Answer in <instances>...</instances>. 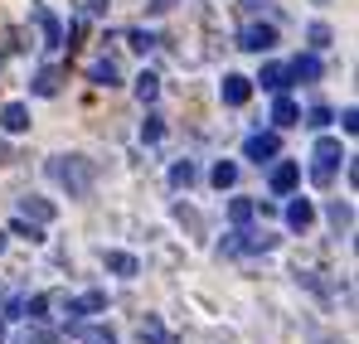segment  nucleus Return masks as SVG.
<instances>
[{"instance_id": "f257e3e1", "label": "nucleus", "mask_w": 359, "mask_h": 344, "mask_svg": "<svg viewBox=\"0 0 359 344\" xmlns=\"http://www.w3.org/2000/svg\"><path fill=\"white\" fill-rule=\"evenodd\" d=\"M49 179H54L59 189H68L73 199H83V194L93 189V179H97V165H93L88 156H54V160H49Z\"/></svg>"}, {"instance_id": "f03ea898", "label": "nucleus", "mask_w": 359, "mask_h": 344, "mask_svg": "<svg viewBox=\"0 0 359 344\" xmlns=\"http://www.w3.org/2000/svg\"><path fill=\"white\" fill-rule=\"evenodd\" d=\"M311 160H316V165H311V179H316V184H330V179H335V165L345 160V151H340L335 136H320L316 151H311Z\"/></svg>"}, {"instance_id": "7ed1b4c3", "label": "nucleus", "mask_w": 359, "mask_h": 344, "mask_svg": "<svg viewBox=\"0 0 359 344\" xmlns=\"http://www.w3.org/2000/svg\"><path fill=\"white\" fill-rule=\"evenodd\" d=\"M272 242H277V238H272L267 228L257 233V228H248V223H243V228H233L229 238H224V252H267Z\"/></svg>"}, {"instance_id": "20e7f679", "label": "nucleus", "mask_w": 359, "mask_h": 344, "mask_svg": "<svg viewBox=\"0 0 359 344\" xmlns=\"http://www.w3.org/2000/svg\"><path fill=\"white\" fill-rule=\"evenodd\" d=\"M277 151H282V141H277V131H252V136L243 141V156H248V160H257V165H267V160H277Z\"/></svg>"}, {"instance_id": "39448f33", "label": "nucleus", "mask_w": 359, "mask_h": 344, "mask_svg": "<svg viewBox=\"0 0 359 344\" xmlns=\"http://www.w3.org/2000/svg\"><path fill=\"white\" fill-rule=\"evenodd\" d=\"M238 49H248V54H267V49H277V29L272 25H248L238 34Z\"/></svg>"}, {"instance_id": "423d86ee", "label": "nucleus", "mask_w": 359, "mask_h": 344, "mask_svg": "<svg viewBox=\"0 0 359 344\" xmlns=\"http://www.w3.org/2000/svg\"><path fill=\"white\" fill-rule=\"evenodd\" d=\"M97 310H107V296H102V291H88V296L68 301V310H63V315H68V330H73L83 315H97Z\"/></svg>"}, {"instance_id": "0eeeda50", "label": "nucleus", "mask_w": 359, "mask_h": 344, "mask_svg": "<svg viewBox=\"0 0 359 344\" xmlns=\"http://www.w3.org/2000/svg\"><path fill=\"white\" fill-rule=\"evenodd\" d=\"M20 219L44 228V223H54V204H49V199H39V194H25V199H20Z\"/></svg>"}, {"instance_id": "6e6552de", "label": "nucleus", "mask_w": 359, "mask_h": 344, "mask_svg": "<svg viewBox=\"0 0 359 344\" xmlns=\"http://www.w3.org/2000/svg\"><path fill=\"white\" fill-rule=\"evenodd\" d=\"M297 179H301V165H297V160H277V165H272V174H267L272 194H292V189H297Z\"/></svg>"}, {"instance_id": "1a4fd4ad", "label": "nucleus", "mask_w": 359, "mask_h": 344, "mask_svg": "<svg viewBox=\"0 0 359 344\" xmlns=\"http://www.w3.org/2000/svg\"><path fill=\"white\" fill-rule=\"evenodd\" d=\"M34 25L44 29V44H49V49H63V25H59V15H54L49 5H34Z\"/></svg>"}, {"instance_id": "9d476101", "label": "nucleus", "mask_w": 359, "mask_h": 344, "mask_svg": "<svg viewBox=\"0 0 359 344\" xmlns=\"http://www.w3.org/2000/svg\"><path fill=\"white\" fill-rule=\"evenodd\" d=\"M320 73H325V68H320L316 54H297L292 63H287V78H292V83H316Z\"/></svg>"}, {"instance_id": "9b49d317", "label": "nucleus", "mask_w": 359, "mask_h": 344, "mask_svg": "<svg viewBox=\"0 0 359 344\" xmlns=\"http://www.w3.org/2000/svg\"><path fill=\"white\" fill-rule=\"evenodd\" d=\"M219 92H224V102H229V107H243V102L252 97V78H243V73H229Z\"/></svg>"}, {"instance_id": "f8f14e48", "label": "nucleus", "mask_w": 359, "mask_h": 344, "mask_svg": "<svg viewBox=\"0 0 359 344\" xmlns=\"http://www.w3.org/2000/svg\"><path fill=\"white\" fill-rule=\"evenodd\" d=\"M311 223H316V204H311V199H292V204H287V228L306 233Z\"/></svg>"}, {"instance_id": "ddd939ff", "label": "nucleus", "mask_w": 359, "mask_h": 344, "mask_svg": "<svg viewBox=\"0 0 359 344\" xmlns=\"http://www.w3.org/2000/svg\"><path fill=\"white\" fill-rule=\"evenodd\" d=\"M0 126L15 131V136L29 131V107H25V102H5V107H0Z\"/></svg>"}, {"instance_id": "4468645a", "label": "nucleus", "mask_w": 359, "mask_h": 344, "mask_svg": "<svg viewBox=\"0 0 359 344\" xmlns=\"http://www.w3.org/2000/svg\"><path fill=\"white\" fill-rule=\"evenodd\" d=\"M257 83H262L267 92H287V88H292V78H287V63H262Z\"/></svg>"}, {"instance_id": "2eb2a0df", "label": "nucleus", "mask_w": 359, "mask_h": 344, "mask_svg": "<svg viewBox=\"0 0 359 344\" xmlns=\"http://www.w3.org/2000/svg\"><path fill=\"white\" fill-rule=\"evenodd\" d=\"M29 88H34V97H54V92L63 88V68H39Z\"/></svg>"}, {"instance_id": "dca6fc26", "label": "nucleus", "mask_w": 359, "mask_h": 344, "mask_svg": "<svg viewBox=\"0 0 359 344\" xmlns=\"http://www.w3.org/2000/svg\"><path fill=\"white\" fill-rule=\"evenodd\" d=\"M272 121H277L282 131H287V126H297V121H301V107L292 102V97H287V92H277V102H272Z\"/></svg>"}, {"instance_id": "f3484780", "label": "nucleus", "mask_w": 359, "mask_h": 344, "mask_svg": "<svg viewBox=\"0 0 359 344\" xmlns=\"http://www.w3.org/2000/svg\"><path fill=\"white\" fill-rule=\"evenodd\" d=\"M102 262H107V272H117V277H136V272H141V262H136L131 252H102Z\"/></svg>"}, {"instance_id": "a211bd4d", "label": "nucleus", "mask_w": 359, "mask_h": 344, "mask_svg": "<svg viewBox=\"0 0 359 344\" xmlns=\"http://www.w3.org/2000/svg\"><path fill=\"white\" fill-rule=\"evenodd\" d=\"M141 344H175V340H170V330H165L156 315H146V320H141Z\"/></svg>"}, {"instance_id": "6ab92c4d", "label": "nucleus", "mask_w": 359, "mask_h": 344, "mask_svg": "<svg viewBox=\"0 0 359 344\" xmlns=\"http://www.w3.org/2000/svg\"><path fill=\"white\" fill-rule=\"evenodd\" d=\"M88 78H93L97 88H112V83H117V63H112V58H97V63L88 68Z\"/></svg>"}, {"instance_id": "aec40b11", "label": "nucleus", "mask_w": 359, "mask_h": 344, "mask_svg": "<svg viewBox=\"0 0 359 344\" xmlns=\"http://www.w3.org/2000/svg\"><path fill=\"white\" fill-rule=\"evenodd\" d=\"M73 330H78L83 344H117V335H112L107 325H73Z\"/></svg>"}, {"instance_id": "412c9836", "label": "nucleus", "mask_w": 359, "mask_h": 344, "mask_svg": "<svg viewBox=\"0 0 359 344\" xmlns=\"http://www.w3.org/2000/svg\"><path fill=\"white\" fill-rule=\"evenodd\" d=\"M194 179H199V170H194V160H175V165H170V184H175V189H189Z\"/></svg>"}, {"instance_id": "4be33fe9", "label": "nucleus", "mask_w": 359, "mask_h": 344, "mask_svg": "<svg viewBox=\"0 0 359 344\" xmlns=\"http://www.w3.org/2000/svg\"><path fill=\"white\" fill-rule=\"evenodd\" d=\"M209 179H214L219 189H233V179H238V165H233V160H219V165L209 170Z\"/></svg>"}, {"instance_id": "5701e85b", "label": "nucleus", "mask_w": 359, "mask_h": 344, "mask_svg": "<svg viewBox=\"0 0 359 344\" xmlns=\"http://www.w3.org/2000/svg\"><path fill=\"white\" fill-rule=\"evenodd\" d=\"M252 214H257V204H252V199H229V219H233V228H243Z\"/></svg>"}, {"instance_id": "b1692460", "label": "nucleus", "mask_w": 359, "mask_h": 344, "mask_svg": "<svg viewBox=\"0 0 359 344\" xmlns=\"http://www.w3.org/2000/svg\"><path fill=\"white\" fill-rule=\"evenodd\" d=\"M156 92H161V78H156V73H141V78H136V97H141V102H156Z\"/></svg>"}, {"instance_id": "393cba45", "label": "nucleus", "mask_w": 359, "mask_h": 344, "mask_svg": "<svg viewBox=\"0 0 359 344\" xmlns=\"http://www.w3.org/2000/svg\"><path fill=\"white\" fill-rule=\"evenodd\" d=\"M44 310H49V296H29V301H20V315H29V320H44Z\"/></svg>"}, {"instance_id": "a878e982", "label": "nucleus", "mask_w": 359, "mask_h": 344, "mask_svg": "<svg viewBox=\"0 0 359 344\" xmlns=\"http://www.w3.org/2000/svg\"><path fill=\"white\" fill-rule=\"evenodd\" d=\"M330 223H335L340 233H350V223H355V214H350V204H340V199H335V204H330Z\"/></svg>"}, {"instance_id": "bb28decb", "label": "nucleus", "mask_w": 359, "mask_h": 344, "mask_svg": "<svg viewBox=\"0 0 359 344\" xmlns=\"http://www.w3.org/2000/svg\"><path fill=\"white\" fill-rule=\"evenodd\" d=\"M161 136H165V126H161V116H146V121H141V141H146V146H156Z\"/></svg>"}, {"instance_id": "cd10ccee", "label": "nucleus", "mask_w": 359, "mask_h": 344, "mask_svg": "<svg viewBox=\"0 0 359 344\" xmlns=\"http://www.w3.org/2000/svg\"><path fill=\"white\" fill-rule=\"evenodd\" d=\"M306 126H311V131H325V126H330V107H311V112H306Z\"/></svg>"}, {"instance_id": "c85d7f7f", "label": "nucleus", "mask_w": 359, "mask_h": 344, "mask_svg": "<svg viewBox=\"0 0 359 344\" xmlns=\"http://www.w3.org/2000/svg\"><path fill=\"white\" fill-rule=\"evenodd\" d=\"M126 39H131V49H141V54H146V49H156V34H146V29H131Z\"/></svg>"}, {"instance_id": "c756f323", "label": "nucleus", "mask_w": 359, "mask_h": 344, "mask_svg": "<svg viewBox=\"0 0 359 344\" xmlns=\"http://www.w3.org/2000/svg\"><path fill=\"white\" fill-rule=\"evenodd\" d=\"M78 10H83V20H97V15H107V0H78Z\"/></svg>"}, {"instance_id": "7c9ffc66", "label": "nucleus", "mask_w": 359, "mask_h": 344, "mask_svg": "<svg viewBox=\"0 0 359 344\" xmlns=\"http://www.w3.org/2000/svg\"><path fill=\"white\" fill-rule=\"evenodd\" d=\"M311 44L325 49V44H330V25H311Z\"/></svg>"}, {"instance_id": "2f4dec72", "label": "nucleus", "mask_w": 359, "mask_h": 344, "mask_svg": "<svg viewBox=\"0 0 359 344\" xmlns=\"http://www.w3.org/2000/svg\"><path fill=\"white\" fill-rule=\"evenodd\" d=\"M340 126H345V136H355V131H359V112H355V107L340 112Z\"/></svg>"}, {"instance_id": "473e14b6", "label": "nucleus", "mask_w": 359, "mask_h": 344, "mask_svg": "<svg viewBox=\"0 0 359 344\" xmlns=\"http://www.w3.org/2000/svg\"><path fill=\"white\" fill-rule=\"evenodd\" d=\"M15 233H20V238H29V242H39V223H25V219H15Z\"/></svg>"}, {"instance_id": "72a5a7b5", "label": "nucleus", "mask_w": 359, "mask_h": 344, "mask_svg": "<svg viewBox=\"0 0 359 344\" xmlns=\"http://www.w3.org/2000/svg\"><path fill=\"white\" fill-rule=\"evenodd\" d=\"M175 5H180V0H151V5H146V15H170Z\"/></svg>"}, {"instance_id": "f704fd0d", "label": "nucleus", "mask_w": 359, "mask_h": 344, "mask_svg": "<svg viewBox=\"0 0 359 344\" xmlns=\"http://www.w3.org/2000/svg\"><path fill=\"white\" fill-rule=\"evenodd\" d=\"M25 344H54V330H29Z\"/></svg>"}, {"instance_id": "c9c22d12", "label": "nucleus", "mask_w": 359, "mask_h": 344, "mask_svg": "<svg viewBox=\"0 0 359 344\" xmlns=\"http://www.w3.org/2000/svg\"><path fill=\"white\" fill-rule=\"evenodd\" d=\"M262 5H272V0H243V10H252V15H257Z\"/></svg>"}, {"instance_id": "e433bc0d", "label": "nucleus", "mask_w": 359, "mask_h": 344, "mask_svg": "<svg viewBox=\"0 0 359 344\" xmlns=\"http://www.w3.org/2000/svg\"><path fill=\"white\" fill-rule=\"evenodd\" d=\"M0 252H5V233H0Z\"/></svg>"}, {"instance_id": "4c0bfd02", "label": "nucleus", "mask_w": 359, "mask_h": 344, "mask_svg": "<svg viewBox=\"0 0 359 344\" xmlns=\"http://www.w3.org/2000/svg\"><path fill=\"white\" fill-rule=\"evenodd\" d=\"M320 5H325V0H320Z\"/></svg>"}]
</instances>
